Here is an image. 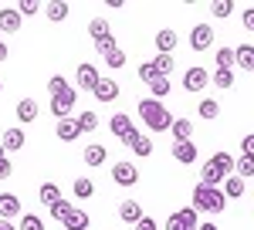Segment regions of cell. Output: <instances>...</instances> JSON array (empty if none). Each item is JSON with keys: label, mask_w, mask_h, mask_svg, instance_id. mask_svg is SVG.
I'll use <instances>...</instances> for the list:
<instances>
[{"label": "cell", "mask_w": 254, "mask_h": 230, "mask_svg": "<svg viewBox=\"0 0 254 230\" xmlns=\"http://www.w3.org/2000/svg\"><path fill=\"white\" fill-rule=\"evenodd\" d=\"M227 207V196H224V190L220 186H203V183H196L193 186V210L196 213H220Z\"/></svg>", "instance_id": "cell-3"}, {"label": "cell", "mask_w": 254, "mask_h": 230, "mask_svg": "<svg viewBox=\"0 0 254 230\" xmlns=\"http://www.w3.org/2000/svg\"><path fill=\"white\" fill-rule=\"evenodd\" d=\"M237 68L244 71H254V44H237Z\"/></svg>", "instance_id": "cell-23"}, {"label": "cell", "mask_w": 254, "mask_h": 230, "mask_svg": "<svg viewBox=\"0 0 254 230\" xmlns=\"http://www.w3.org/2000/svg\"><path fill=\"white\" fill-rule=\"evenodd\" d=\"M119 217H122L126 224H139L146 213H142V207H139L136 200H122V203H119Z\"/></svg>", "instance_id": "cell-18"}, {"label": "cell", "mask_w": 254, "mask_h": 230, "mask_svg": "<svg viewBox=\"0 0 254 230\" xmlns=\"http://www.w3.org/2000/svg\"><path fill=\"white\" fill-rule=\"evenodd\" d=\"M139 118L153 129V132H166V129H173V115L166 112V105L163 102H156V98H142L136 105Z\"/></svg>", "instance_id": "cell-2"}, {"label": "cell", "mask_w": 254, "mask_h": 230, "mask_svg": "<svg viewBox=\"0 0 254 230\" xmlns=\"http://www.w3.org/2000/svg\"><path fill=\"white\" fill-rule=\"evenodd\" d=\"M0 230H14V224L10 220H0Z\"/></svg>", "instance_id": "cell-50"}, {"label": "cell", "mask_w": 254, "mask_h": 230, "mask_svg": "<svg viewBox=\"0 0 254 230\" xmlns=\"http://www.w3.org/2000/svg\"><path fill=\"white\" fill-rule=\"evenodd\" d=\"M210 85V71L207 68H187L183 71V88L187 92H203Z\"/></svg>", "instance_id": "cell-6"}, {"label": "cell", "mask_w": 254, "mask_h": 230, "mask_svg": "<svg viewBox=\"0 0 254 230\" xmlns=\"http://www.w3.org/2000/svg\"><path fill=\"white\" fill-rule=\"evenodd\" d=\"M234 64H237V51L234 48H220V51H217V68L234 71Z\"/></svg>", "instance_id": "cell-28"}, {"label": "cell", "mask_w": 254, "mask_h": 230, "mask_svg": "<svg viewBox=\"0 0 254 230\" xmlns=\"http://www.w3.org/2000/svg\"><path fill=\"white\" fill-rule=\"evenodd\" d=\"M10 172H14V166H10V159L3 156V159H0V179H10Z\"/></svg>", "instance_id": "cell-45"}, {"label": "cell", "mask_w": 254, "mask_h": 230, "mask_svg": "<svg viewBox=\"0 0 254 230\" xmlns=\"http://www.w3.org/2000/svg\"><path fill=\"white\" fill-rule=\"evenodd\" d=\"M244 27H248V31H254V7H248V10H244Z\"/></svg>", "instance_id": "cell-48"}, {"label": "cell", "mask_w": 254, "mask_h": 230, "mask_svg": "<svg viewBox=\"0 0 254 230\" xmlns=\"http://www.w3.org/2000/svg\"><path fill=\"white\" fill-rule=\"evenodd\" d=\"M95 51H98V55H112V51H116V38L109 34V38L95 41Z\"/></svg>", "instance_id": "cell-42"}, {"label": "cell", "mask_w": 254, "mask_h": 230, "mask_svg": "<svg viewBox=\"0 0 254 230\" xmlns=\"http://www.w3.org/2000/svg\"><path fill=\"white\" fill-rule=\"evenodd\" d=\"M0 88H3V85H0Z\"/></svg>", "instance_id": "cell-53"}, {"label": "cell", "mask_w": 254, "mask_h": 230, "mask_svg": "<svg viewBox=\"0 0 254 230\" xmlns=\"http://www.w3.org/2000/svg\"><path fill=\"white\" fill-rule=\"evenodd\" d=\"M48 210H51V217H55V220H61V224H64V217H68V213L75 210V203L61 200V203H55V207H48Z\"/></svg>", "instance_id": "cell-34"}, {"label": "cell", "mask_w": 254, "mask_h": 230, "mask_svg": "<svg viewBox=\"0 0 254 230\" xmlns=\"http://www.w3.org/2000/svg\"><path fill=\"white\" fill-rule=\"evenodd\" d=\"M139 78H142L146 85H153V81H156V78H159L156 64H153V61H146V64H139Z\"/></svg>", "instance_id": "cell-36"}, {"label": "cell", "mask_w": 254, "mask_h": 230, "mask_svg": "<svg viewBox=\"0 0 254 230\" xmlns=\"http://www.w3.org/2000/svg\"><path fill=\"white\" fill-rule=\"evenodd\" d=\"M81 159H85V166H102V163L109 159V149H105L102 142H92V146H85Z\"/></svg>", "instance_id": "cell-15"}, {"label": "cell", "mask_w": 254, "mask_h": 230, "mask_svg": "<svg viewBox=\"0 0 254 230\" xmlns=\"http://www.w3.org/2000/svg\"><path fill=\"white\" fill-rule=\"evenodd\" d=\"M38 196H41V203H44V207H55V203H61V200H64V196H61V190L55 186V183H44Z\"/></svg>", "instance_id": "cell-27"}, {"label": "cell", "mask_w": 254, "mask_h": 230, "mask_svg": "<svg viewBox=\"0 0 254 230\" xmlns=\"http://www.w3.org/2000/svg\"><path fill=\"white\" fill-rule=\"evenodd\" d=\"M173 142H190V135H193V122H187V118H173Z\"/></svg>", "instance_id": "cell-21"}, {"label": "cell", "mask_w": 254, "mask_h": 230, "mask_svg": "<svg viewBox=\"0 0 254 230\" xmlns=\"http://www.w3.org/2000/svg\"><path fill=\"white\" fill-rule=\"evenodd\" d=\"M153 64H156V71H159V75H163V78H170V71H173V68H176L173 55H156V58H153Z\"/></svg>", "instance_id": "cell-30"}, {"label": "cell", "mask_w": 254, "mask_h": 230, "mask_svg": "<svg viewBox=\"0 0 254 230\" xmlns=\"http://www.w3.org/2000/svg\"><path fill=\"white\" fill-rule=\"evenodd\" d=\"M112 179H116L119 186H136L139 170L132 166V163H116V166H112Z\"/></svg>", "instance_id": "cell-8"}, {"label": "cell", "mask_w": 254, "mask_h": 230, "mask_svg": "<svg viewBox=\"0 0 254 230\" xmlns=\"http://www.w3.org/2000/svg\"><path fill=\"white\" fill-rule=\"evenodd\" d=\"M20 230H44V220H41L38 213H24L20 217Z\"/></svg>", "instance_id": "cell-35"}, {"label": "cell", "mask_w": 254, "mask_h": 230, "mask_svg": "<svg viewBox=\"0 0 254 230\" xmlns=\"http://www.w3.org/2000/svg\"><path fill=\"white\" fill-rule=\"evenodd\" d=\"M92 95H95L98 102H116V98H119V81H116V78H102Z\"/></svg>", "instance_id": "cell-14"}, {"label": "cell", "mask_w": 254, "mask_h": 230, "mask_svg": "<svg viewBox=\"0 0 254 230\" xmlns=\"http://www.w3.org/2000/svg\"><path fill=\"white\" fill-rule=\"evenodd\" d=\"M214 166L224 172V176H234L237 172V159L231 153H214Z\"/></svg>", "instance_id": "cell-24"}, {"label": "cell", "mask_w": 254, "mask_h": 230, "mask_svg": "<svg viewBox=\"0 0 254 230\" xmlns=\"http://www.w3.org/2000/svg\"><path fill=\"white\" fill-rule=\"evenodd\" d=\"M200 115H203V118H217V115H220V105H217L214 98H203V102H200Z\"/></svg>", "instance_id": "cell-39"}, {"label": "cell", "mask_w": 254, "mask_h": 230, "mask_svg": "<svg viewBox=\"0 0 254 230\" xmlns=\"http://www.w3.org/2000/svg\"><path fill=\"white\" fill-rule=\"evenodd\" d=\"M3 156H7V153H3V146H0V159H3Z\"/></svg>", "instance_id": "cell-52"}, {"label": "cell", "mask_w": 254, "mask_h": 230, "mask_svg": "<svg viewBox=\"0 0 254 230\" xmlns=\"http://www.w3.org/2000/svg\"><path fill=\"white\" fill-rule=\"evenodd\" d=\"M7 55H10L7 51V41H0V61H7Z\"/></svg>", "instance_id": "cell-49"}, {"label": "cell", "mask_w": 254, "mask_h": 230, "mask_svg": "<svg viewBox=\"0 0 254 230\" xmlns=\"http://www.w3.org/2000/svg\"><path fill=\"white\" fill-rule=\"evenodd\" d=\"M149 92L156 95V102H159V98H163V95H170V78H163V75H159L156 81L149 85Z\"/></svg>", "instance_id": "cell-38"}, {"label": "cell", "mask_w": 254, "mask_h": 230, "mask_svg": "<svg viewBox=\"0 0 254 230\" xmlns=\"http://www.w3.org/2000/svg\"><path fill=\"white\" fill-rule=\"evenodd\" d=\"M241 149H244V156H254V132H251V135H244Z\"/></svg>", "instance_id": "cell-46"}, {"label": "cell", "mask_w": 254, "mask_h": 230, "mask_svg": "<svg viewBox=\"0 0 254 230\" xmlns=\"http://www.w3.org/2000/svg\"><path fill=\"white\" fill-rule=\"evenodd\" d=\"M20 213V200L14 193H0V220H14Z\"/></svg>", "instance_id": "cell-16"}, {"label": "cell", "mask_w": 254, "mask_h": 230, "mask_svg": "<svg viewBox=\"0 0 254 230\" xmlns=\"http://www.w3.org/2000/svg\"><path fill=\"white\" fill-rule=\"evenodd\" d=\"M64 230H88V213L85 210H71L64 217Z\"/></svg>", "instance_id": "cell-26"}, {"label": "cell", "mask_w": 254, "mask_h": 230, "mask_svg": "<svg viewBox=\"0 0 254 230\" xmlns=\"http://www.w3.org/2000/svg\"><path fill=\"white\" fill-rule=\"evenodd\" d=\"M92 193H95V186H92V179H88V176H78V179H75V196H81V200H88Z\"/></svg>", "instance_id": "cell-31"}, {"label": "cell", "mask_w": 254, "mask_h": 230, "mask_svg": "<svg viewBox=\"0 0 254 230\" xmlns=\"http://www.w3.org/2000/svg\"><path fill=\"white\" fill-rule=\"evenodd\" d=\"M200 230H220V227H214V224L207 220V224H200Z\"/></svg>", "instance_id": "cell-51"}, {"label": "cell", "mask_w": 254, "mask_h": 230, "mask_svg": "<svg viewBox=\"0 0 254 230\" xmlns=\"http://www.w3.org/2000/svg\"><path fill=\"white\" fill-rule=\"evenodd\" d=\"M24 129L20 125H14V129H7L3 132V139H0V146H3V153H17V149H24Z\"/></svg>", "instance_id": "cell-11"}, {"label": "cell", "mask_w": 254, "mask_h": 230, "mask_svg": "<svg viewBox=\"0 0 254 230\" xmlns=\"http://www.w3.org/2000/svg\"><path fill=\"white\" fill-rule=\"evenodd\" d=\"M210 41H214L210 24H196L193 31H190V48H193V51H207V48H210Z\"/></svg>", "instance_id": "cell-9"}, {"label": "cell", "mask_w": 254, "mask_h": 230, "mask_svg": "<svg viewBox=\"0 0 254 230\" xmlns=\"http://www.w3.org/2000/svg\"><path fill=\"white\" fill-rule=\"evenodd\" d=\"M136 230H156V220H153V217H142L136 224Z\"/></svg>", "instance_id": "cell-47"}, {"label": "cell", "mask_w": 254, "mask_h": 230, "mask_svg": "<svg viewBox=\"0 0 254 230\" xmlns=\"http://www.w3.org/2000/svg\"><path fill=\"white\" fill-rule=\"evenodd\" d=\"M210 14H214V17H231V14H234V3H231V0H217L214 7H210Z\"/></svg>", "instance_id": "cell-40"}, {"label": "cell", "mask_w": 254, "mask_h": 230, "mask_svg": "<svg viewBox=\"0 0 254 230\" xmlns=\"http://www.w3.org/2000/svg\"><path fill=\"white\" fill-rule=\"evenodd\" d=\"M214 85H217V88H231V85H234V71L217 68V71H214Z\"/></svg>", "instance_id": "cell-37"}, {"label": "cell", "mask_w": 254, "mask_h": 230, "mask_svg": "<svg viewBox=\"0 0 254 230\" xmlns=\"http://www.w3.org/2000/svg\"><path fill=\"white\" fill-rule=\"evenodd\" d=\"M44 10H48V20H55V24H61V20L71 14V7H68L64 0H51V3H48Z\"/></svg>", "instance_id": "cell-25"}, {"label": "cell", "mask_w": 254, "mask_h": 230, "mask_svg": "<svg viewBox=\"0 0 254 230\" xmlns=\"http://www.w3.org/2000/svg\"><path fill=\"white\" fill-rule=\"evenodd\" d=\"M132 153H136V156H149V153H153V139H149V135H142V139L136 142V149H132Z\"/></svg>", "instance_id": "cell-43"}, {"label": "cell", "mask_w": 254, "mask_h": 230, "mask_svg": "<svg viewBox=\"0 0 254 230\" xmlns=\"http://www.w3.org/2000/svg\"><path fill=\"white\" fill-rule=\"evenodd\" d=\"M173 159H176V163H183V166L196 163V146H193V142H173Z\"/></svg>", "instance_id": "cell-19"}, {"label": "cell", "mask_w": 254, "mask_h": 230, "mask_svg": "<svg viewBox=\"0 0 254 230\" xmlns=\"http://www.w3.org/2000/svg\"><path fill=\"white\" fill-rule=\"evenodd\" d=\"M102 75H98L95 64H78V75H75V85H78L81 92H95Z\"/></svg>", "instance_id": "cell-7"}, {"label": "cell", "mask_w": 254, "mask_h": 230, "mask_svg": "<svg viewBox=\"0 0 254 230\" xmlns=\"http://www.w3.org/2000/svg\"><path fill=\"white\" fill-rule=\"evenodd\" d=\"M38 10H41L38 0H24V3H20V17H31V14H38Z\"/></svg>", "instance_id": "cell-44"}, {"label": "cell", "mask_w": 254, "mask_h": 230, "mask_svg": "<svg viewBox=\"0 0 254 230\" xmlns=\"http://www.w3.org/2000/svg\"><path fill=\"white\" fill-rule=\"evenodd\" d=\"M105 64H109V68H122V64H126V51L116 48L112 55H105Z\"/></svg>", "instance_id": "cell-41"}, {"label": "cell", "mask_w": 254, "mask_h": 230, "mask_svg": "<svg viewBox=\"0 0 254 230\" xmlns=\"http://www.w3.org/2000/svg\"><path fill=\"white\" fill-rule=\"evenodd\" d=\"M244 190H248V186H244V179H241L237 172L224 179V196H227V200H237V196H244Z\"/></svg>", "instance_id": "cell-22"}, {"label": "cell", "mask_w": 254, "mask_h": 230, "mask_svg": "<svg viewBox=\"0 0 254 230\" xmlns=\"http://www.w3.org/2000/svg\"><path fill=\"white\" fill-rule=\"evenodd\" d=\"M88 34H92V44L102 41V38H109V24H105L102 17H92L88 20Z\"/></svg>", "instance_id": "cell-29"}, {"label": "cell", "mask_w": 254, "mask_h": 230, "mask_svg": "<svg viewBox=\"0 0 254 230\" xmlns=\"http://www.w3.org/2000/svg\"><path fill=\"white\" fill-rule=\"evenodd\" d=\"M78 129L81 132H95L98 129V115L95 112H81L78 115Z\"/></svg>", "instance_id": "cell-33"}, {"label": "cell", "mask_w": 254, "mask_h": 230, "mask_svg": "<svg viewBox=\"0 0 254 230\" xmlns=\"http://www.w3.org/2000/svg\"><path fill=\"white\" fill-rule=\"evenodd\" d=\"M163 230H200V220H196V210L193 207H183L180 213H173L166 224H163Z\"/></svg>", "instance_id": "cell-5"}, {"label": "cell", "mask_w": 254, "mask_h": 230, "mask_svg": "<svg viewBox=\"0 0 254 230\" xmlns=\"http://www.w3.org/2000/svg\"><path fill=\"white\" fill-rule=\"evenodd\" d=\"M237 176L244 179V176H254V156H237Z\"/></svg>", "instance_id": "cell-32"}, {"label": "cell", "mask_w": 254, "mask_h": 230, "mask_svg": "<svg viewBox=\"0 0 254 230\" xmlns=\"http://www.w3.org/2000/svg\"><path fill=\"white\" fill-rule=\"evenodd\" d=\"M224 179H227V176L214 166V159H207V163L200 166V183H203V186H220Z\"/></svg>", "instance_id": "cell-13"}, {"label": "cell", "mask_w": 254, "mask_h": 230, "mask_svg": "<svg viewBox=\"0 0 254 230\" xmlns=\"http://www.w3.org/2000/svg\"><path fill=\"white\" fill-rule=\"evenodd\" d=\"M20 10H14V7H3L0 10V34H17L20 31Z\"/></svg>", "instance_id": "cell-10"}, {"label": "cell", "mask_w": 254, "mask_h": 230, "mask_svg": "<svg viewBox=\"0 0 254 230\" xmlns=\"http://www.w3.org/2000/svg\"><path fill=\"white\" fill-rule=\"evenodd\" d=\"M176 44H180L176 31H170V27L156 31V51H159V55H173V48H176Z\"/></svg>", "instance_id": "cell-17"}, {"label": "cell", "mask_w": 254, "mask_h": 230, "mask_svg": "<svg viewBox=\"0 0 254 230\" xmlns=\"http://www.w3.org/2000/svg\"><path fill=\"white\" fill-rule=\"evenodd\" d=\"M48 92H51V102H48V105H51V115H55V118H71V109H75V88H71V85H68V81H64V78L61 75H51V81H48Z\"/></svg>", "instance_id": "cell-1"}, {"label": "cell", "mask_w": 254, "mask_h": 230, "mask_svg": "<svg viewBox=\"0 0 254 230\" xmlns=\"http://www.w3.org/2000/svg\"><path fill=\"white\" fill-rule=\"evenodd\" d=\"M109 129H112V135H119V142H122L126 149H136V142L142 139V132L136 129V122H132L126 112L112 115V118H109Z\"/></svg>", "instance_id": "cell-4"}, {"label": "cell", "mask_w": 254, "mask_h": 230, "mask_svg": "<svg viewBox=\"0 0 254 230\" xmlns=\"http://www.w3.org/2000/svg\"><path fill=\"white\" fill-rule=\"evenodd\" d=\"M41 112V105L34 102V98H20L17 102V122H34Z\"/></svg>", "instance_id": "cell-20"}, {"label": "cell", "mask_w": 254, "mask_h": 230, "mask_svg": "<svg viewBox=\"0 0 254 230\" xmlns=\"http://www.w3.org/2000/svg\"><path fill=\"white\" fill-rule=\"evenodd\" d=\"M55 135H58L61 142H75L81 135V129H78V118H61L58 125H55Z\"/></svg>", "instance_id": "cell-12"}]
</instances>
